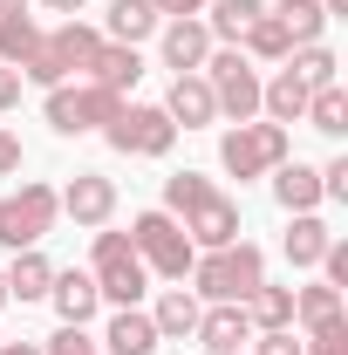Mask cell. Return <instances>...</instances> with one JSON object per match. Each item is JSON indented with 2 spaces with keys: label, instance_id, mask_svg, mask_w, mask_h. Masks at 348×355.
Returning <instances> with one entry per match:
<instances>
[{
  "label": "cell",
  "instance_id": "cell-1",
  "mask_svg": "<svg viewBox=\"0 0 348 355\" xmlns=\"http://www.w3.org/2000/svg\"><path fill=\"white\" fill-rule=\"evenodd\" d=\"M164 212L184 225V239L198 246V253H212V246H232L246 225H239V198H225L212 178L198 171H171L164 178Z\"/></svg>",
  "mask_w": 348,
  "mask_h": 355
},
{
  "label": "cell",
  "instance_id": "cell-2",
  "mask_svg": "<svg viewBox=\"0 0 348 355\" xmlns=\"http://www.w3.org/2000/svg\"><path fill=\"white\" fill-rule=\"evenodd\" d=\"M184 280H191V294H198L205 308H212V301H239V308H246V301H253V287L266 280V253L253 246V239H232V246L198 253Z\"/></svg>",
  "mask_w": 348,
  "mask_h": 355
},
{
  "label": "cell",
  "instance_id": "cell-3",
  "mask_svg": "<svg viewBox=\"0 0 348 355\" xmlns=\"http://www.w3.org/2000/svg\"><path fill=\"white\" fill-rule=\"evenodd\" d=\"M89 280H96L103 308H137V301L150 294V273H143V260H137L130 232L96 225V246H89Z\"/></svg>",
  "mask_w": 348,
  "mask_h": 355
},
{
  "label": "cell",
  "instance_id": "cell-4",
  "mask_svg": "<svg viewBox=\"0 0 348 355\" xmlns=\"http://www.w3.org/2000/svg\"><path fill=\"white\" fill-rule=\"evenodd\" d=\"M96 48H103V28H89L82 14L62 21V28H42V48H35V62L21 69V83H42V89L76 83V76H89Z\"/></svg>",
  "mask_w": 348,
  "mask_h": 355
},
{
  "label": "cell",
  "instance_id": "cell-5",
  "mask_svg": "<svg viewBox=\"0 0 348 355\" xmlns=\"http://www.w3.org/2000/svg\"><path fill=\"white\" fill-rule=\"evenodd\" d=\"M294 157V130L287 123H266V116H253V123H232V130L218 137V164H225V178H266L280 171Z\"/></svg>",
  "mask_w": 348,
  "mask_h": 355
},
{
  "label": "cell",
  "instance_id": "cell-6",
  "mask_svg": "<svg viewBox=\"0 0 348 355\" xmlns=\"http://www.w3.org/2000/svg\"><path fill=\"white\" fill-rule=\"evenodd\" d=\"M130 246H137V260H143V273H150V280H171V287H184V273L198 260V246L184 239V225H177L164 205H150V212L130 219Z\"/></svg>",
  "mask_w": 348,
  "mask_h": 355
},
{
  "label": "cell",
  "instance_id": "cell-7",
  "mask_svg": "<svg viewBox=\"0 0 348 355\" xmlns=\"http://www.w3.org/2000/svg\"><path fill=\"white\" fill-rule=\"evenodd\" d=\"M55 219H62L55 184L21 178V191H7V198H0V253H28V246H42L48 232H55Z\"/></svg>",
  "mask_w": 348,
  "mask_h": 355
},
{
  "label": "cell",
  "instance_id": "cell-8",
  "mask_svg": "<svg viewBox=\"0 0 348 355\" xmlns=\"http://www.w3.org/2000/svg\"><path fill=\"white\" fill-rule=\"evenodd\" d=\"M116 110H123V96H110V89L89 83V76L55 83V89H48V103H42V116H48V130H55V137H89V130H103Z\"/></svg>",
  "mask_w": 348,
  "mask_h": 355
},
{
  "label": "cell",
  "instance_id": "cell-9",
  "mask_svg": "<svg viewBox=\"0 0 348 355\" xmlns=\"http://www.w3.org/2000/svg\"><path fill=\"white\" fill-rule=\"evenodd\" d=\"M198 76L212 83V103H218L225 123H253V116H260V69H253L239 48H212Z\"/></svg>",
  "mask_w": 348,
  "mask_h": 355
},
{
  "label": "cell",
  "instance_id": "cell-10",
  "mask_svg": "<svg viewBox=\"0 0 348 355\" xmlns=\"http://www.w3.org/2000/svg\"><path fill=\"white\" fill-rule=\"evenodd\" d=\"M103 137H110L116 157H171L177 123L164 116V103H123V110L103 123Z\"/></svg>",
  "mask_w": 348,
  "mask_h": 355
},
{
  "label": "cell",
  "instance_id": "cell-11",
  "mask_svg": "<svg viewBox=\"0 0 348 355\" xmlns=\"http://www.w3.org/2000/svg\"><path fill=\"white\" fill-rule=\"evenodd\" d=\"M55 198H62V212L82 225V232H96V225L116 219V178H103V171H76Z\"/></svg>",
  "mask_w": 348,
  "mask_h": 355
},
{
  "label": "cell",
  "instance_id": "cell-12",
  "mask_svg": "<svg viewBox=\"0 0 348 355\" xmlns=\"http://www.w3.org/2000/svg\"><path fill=\"white\" fill-rule=\"evenodd\" d=\"M212 48L218 42H212V28H205L198 14H184V21H164V28H157V55H164L171 76H198Z\"/></svg>",
  "mask_w": 348,
  "mask_h": 355
},
{
  "label": "cell",
  "instance_id": "cell-13",
  "mask_svg": "<svg viewBox=\"0 0 348 355\" xmlns=\"http://www.w3.org/2000/svg\"><path fill=\"white\" fill-rule=\"evenodd\" d=\"M48 308L62 314V328H89V321L103 314V294H96L89 266H55V280H48Z\"/></svg>",
  "mask_w": 348,
  "mask_h": 355
},
{
  "label": "cell",
  "instance_id": "cell-14",
  "mask_svg": "<svg viewBox=\"0 0 348 355\" xmlns=\"http://www.w3.org/2000/svg\"><path fill=\"white\" fill-rule=\"evenodd\" d=\"M205 355H239L246 342H253V321H246V308L239 301H212V308L198 314V335H191Z\"/></svg>",
  "mask_w": 348,
  "mask_h": 355
},
{
  "label": "cell",
  "instance_id": "cell-15",
  "mask_svg": "<svg viewBox=\"0 0 348 355\" xmlns=\"http://www.w3.org/2000/svg\"><path fill=\"white\" fill-rule=\"evenodd\" d=\"M164 116H171L177 130H212V123H218L212 83H205V76H171V96H164Z\"/></svg>",
  "mask_w": 348,
  "mask_h": 355
},
{
  "label": "cell",
  "instance_id": "cell-16",
  "mask_svg": "<svg viewBox=\"0 0 348 355\" xmlns=\"http://www.w3.org/2000/svg\"><path fill=\"white\" fill-rule=\"evenodd\" d=\"M143 314H150L157 342H191V335H198V314H205V301H198L191 287H164V294H157V308H143Z\"/></svg>",
  "mask_w": 348,
  "mask_h": 355
},
{
  "label": "cell",
  "instance_id": "cell-17",
  "mask_svg": "<svg viewBox=\"0 0 348 355\" xmlns=\"http://www.w3.org/2000/svg\"><path fill=\"white\" fill-rule=\"evenodd\" d=\"M307 96H314V89L280 62L273 76H260V116H266V123H301V116H307Z\"/></svg>",
  "mask_w": 348,
  "mask_h": 355
},
{
  "label": "cell",
  "instance_id": "cell-18",
  "mask_svg": "<svg viewBox=\"0 0 348 355\" xmlns=\"http://www.w3.org/2000/svg\"><path fill=\"white\" fill-rule=\"evenodd\" d=\"M89 83H103L110 96H130L137 83H143V55L123 42H103L96 48V62H89Z\"/></svg>",
  "mask_w": 348,
  "mask_h": 355
},
{
  "label": "cell",
  "instance_id": "cell-19",
  "mask_svg": "<svg viewBox=\"0 0 348 355\" xmlns=\"http://www.w3.org/2000/svg\"><path fill=\"white\" fill-rule=\"evenodd\" d=\"M273 178V198H280V212H321V171L314 164H301V157H287Z\"/></svg>",
  "mask_w": 348,
  "mask_h": 355
},
{
  "label": "cell",
  "instance_id": "cell-20",
  "mask_svg": "<svg viewBox=\"0 0 348 355\" xmlns=\"http://www.w3.org/2000/svg\"><path fill=\"white\" fill-rule=\"evenodd\" d=\"M103 355H157V328L143 308H116L103 328Z\"/></svg>",
  "mask_w": 348,
  "mask_h": 355
},
{
  "label": "cell",
  "instance_id": "cell-21",
  "mask_svg": "<svg viewBox=\"0 0 348 355\" xmlns=\"http://www.w3.org/2000/svg\"><path fill=\"white\" fill-rule=\"evenodd\" d=\"M157 28H164V21H157L150 0H110V14H103V42H123V48L150 42Z\"/></svg>",
  "mask_w": 348,
  "mask_h": 355
},
{
  "label": "cell",
  "instance_id": "cell-22",
  "mask_svg": "<svg viewBox=\"0 0 348 355\" xmlns=\"http://www.w3.org/2000/svg\"><path fill=\"white\" fill-rule=\"evenodd\" d=\"M0 273H7V301H48L55 260H48L42 246H28V253H14V260L0 266Z\"/></svg>",
  "mask_w": 348,
  "mask_h": 355
},
{
  "label": "cell",
  "instance_id": "cell-23",
  "mask_svg": "<svg viewBox=\"0 0 348 355\" xmlns=\"http://www.w3.org/2000/svg\"><path fill=\"white\" fill-rule=\"evenodd\" d=\"M287 239H280V246H287V266H321V253H328V239H335V232H328V219H321V212H287Z\"/></svg>",
  "mask_w": 348,
  "mask_h": 355
},
{
  "label": "cell",
  "instance_id": "cell-24",
  "mask_svg": "<svg viewBox=\"0 0 348 355\" xmlns=\"http://www.w3.org/2000/svg\"><path fill=\"white\" fill-rule=\"evenodd\" d=\"M239 55H246L253 69H280V62L294 55V42H287V28H280L273 14H260V21H253V28L239 35Z\"/></svg>",
  "mask_w": 348,
  "mask_h": 355
},
{
  "label": "cell",
  "instance_id": "cell-25",
  "mask_svg": "<svg viewBox=\"0 0 348 355\" xmlns=\"http://www.w3.org/2000/svg\"><path fill=\"white\" fill-rule=\"evenodd\" d=\"M205 7H212V14H198V21H205L212 42H225V48H239V35L266 14V0H205Z\"/></svg>",
  "mask_w": 348,
  "mask_h": 355
},
{
  "label": "cell",
  "instance_id": "cell-26",
  "mask_svg": "<svg viewBox=\"0 0 348 355\" xmlns=\"http://www.w3.org/2000/svg\"><path fill=\"white\" fill-rule=\"evenodd\" d=\"M266 14L287 28V42H294V48H307V42H321V35H328V14H321V0H273Z\"/></svg>",
  "mask_w": 348,
  "mask_h": 355
},
{
  "label": "cell",
  "instance_id": "cell-27",
  "mask_svg": "<svg viewBox=\"0 0 348 355\" xmlns=\"http://www.w3.org/2000/svg\"><path fill=\"white\" fill-rule=\"evenodd\" d=\"M342 287H328V280H307L294 287V328H321V321H342Z\"/></svg>",
  "mask_w": 348,
  "mask_h": 355
},
{
  "label": "cell",
  "instance_id": "cell-28",
  "mask_svg": "<svg viewBox=\"0 0 348 355\" xmlns=\"http://www.w3.org/2000/svg\"><path fill=\"white\" fill-rule=\"evenodd\" d=\"M246 321H253V335H266V328H294V287L260 280L253 301H246Z\"/></svg>",
  "mask_w": 348,
  "mask_h": 355
},
{
  "label": "cell",
  "instance_id": "cell-29",
  "mask_svg": "<svg viewBox=\"0 0 348 355\" xmlns=\"http://www.w3.org/2000/svg\"><path fill=\"white\" fill-rule=\"evenodd\" d=\"M307 130H321V137H348V89L342 83H328V89H314L307 96V116H301Z\"/></svg>",
  "mask_w": 348,
  "mask_h": 355
},
{
  "label": "cell",
  "instance_id": "cell-30",
  "mask_svg": "<svg viewBox=\"0 0 348 355\" xmlns=\"http://www.w3.org/2000/svg\"><path fill=\"white\" fill-rule=\"evenodd\" d=\"M287 69H294V76H301L307 89L342 83V62H335V48H328V42H307V48H294V55H287Z\"/></svg>",
  "mask_w": 348,
  "mask_h": 355
},
{
  "label": "cell",
  "instance_id": "cell-31",
  "mask_svg": "<svg viewBox=\"0 0 348 355\" xmlns=\"http://www.w3.org/2000/svg\"><path fill=\"white\" fill-rule=\"evenodd\" d=\"M301 355H348V314H342V321H321V328H307Z\"/></svg>",
  "mask_w": 348,
  "mask_h": 355
},
{
  "label": "cell",
  "instance_id": "cell-32",
  "mask_svg": "<svg viewBox=\"0 0 348 355\" xmlns=\"http://www.w3.org/2000/svg\"><path fill=\"white\" fill-rule=\"evenodd\" d=\"M42 355H103V342H96L89 328H55L42 342Z\"/></svg>",
  "mask_w": 348,
  "mask_h": 355
},
{
  "label": "cell",
  "instance_id": "cell-33",
  "mask_svg": "<svg viewBox=\"0 0 348 355\" xmlns=\"http://www.w3.org/2000/svg\"><path fill=\"white\" fill-rule=\"evenodd\" d=\"M246 349L253 355H301V335H294V328H266V335H253Z\"/></svg>",
  "mask_w": 348,
  "mask_h": 355
},
{
  "label": "cell",
  "instance_id": "cell-34",
  "mask_svg": "<svg viewBox=\"0 0 348 355\" xmlns=\"http://www.w3.org/2000/svg\"><path fill=\"white\" fill-rule=\"evenodd\" d=\"M321 198L348 205V157H328V164H321Z\"/></svg>",
  "mask_w": 348,
  "mask_h": 355
},
{
  "label": "cell",
  "instance_id": "cell-35",
  "mask_svg": "<svg viewBox=\"0 0 348 355\" xmlns=\"http://www.w3.org/2000/svg\"><path fill=\"white\" fill-rule=\"evenodd\" d=\"M321 280H328V287H348V239H328V253H321Z\"/></svg>",
  "mask_w": 348,
  "mask_h": 355
},
{
  "label": "cell",
  "instance_id": "cell-36",
  "mask_svg": "<svg viewBox=\"0 0 348 355\" xmlns=\"http://www.w3.org/2000/svg\"><path fill=\"white\" fill-rule=\"evenodd\" d=\"M14 171H21V137L0 123V178H14Z\"/></svg>",
  "mask_w": 348,
  "mask_h": 355
},
{
  "label": "cell",
  "instance_id": "cell-37",
  "mask_svg": "<svg viewBox=\"0 0 348 355\" xmlns=\"http://www.w3.org/2000/svg\"><path fill=\"white\" fill-rule=\"evenodd\" d=\"M157 21H184V14H205V0H150Z\"/></svg>",
  "mask_w": 348,
  "mask_h": 355
},
{
  "label": "cell",
  "instance_id": "cell-38",
  "mask_svg": "<svg viewBox=\"0 0 348 355\" xmlns=\"http://www.w3.org/2000/svg\"><path fill=\"white\" fill-rule=\"evenodd\" d=\"M14 103H21V76H14V69H7V62H0V116H7V110H14Z\"/></svg>",
  "mask_w": 348,
  "mask_h": 355
},
{
  "label": "cell",
  "instance_id": "cell-39",
  "mask_svg": "<svg viewBox=\"0 0 348 355\" xmlns=\"http://www.w3.org/2000/svg\"><path fill=\"white\" fill-rule=\"evenodd\" d=\"M35 7H42V14H62V21H76L89 0H35Z\"/></svg>",
  "mask_w": 348,
  "mask_h": 355
},
{
  "label": "cell",
  "instance_id": "cell-40",
  "mask_svg": "<svg viewBox=\"0 0 348 355\" xmlns=\"http://www.w3.org/2000/svg\"><path fill=\"white\" fill-rule=\"evenodd\" d=\"M0 355H42V342H0Z\"/></svg>",
  "mask_w": 348,
  "mask_h": 355
},
{
  "label": "cell",
  "instance_id": "cell-41",
  "mask_svg": "<svg viewBox=\"0 0 348 355\" xmlns=\"http://www.w3.org/2000/svg\"><path fill=\"white\" fill-rule=\"evenodd\" d=\"M0 308H7V273H0Z\"/></svg>",
  "mask_w": 348,
  "mask_h": 355
},
{
  "label": "cell",
  "instance_id": "cell-42",
  "mask_svg": "<svg viewBox=\"0 0 348 355\" xmlns=\"http://www.w3.org/2000/svg\"><path fill=\"white\" fill-rule=\"evenodd\" d=\"M0 342H7V335H0Z\"/></svg>",
  "mask_w": 348,
  "mask_h": 355
},
{
  "label": "cell",
  "instance_id": "cell-43",
  "mask_svg": "<svg viewBox=\"0 0 348 355\" xmlns=\"http://www.w3.org/2000/svg\"><path fill=\"white\" fill-rule=\"evenodd\" d=\"M239 355H246V349H239Z\"/></svg>",
  "mask_w": 348,
  "mask_h": 355
}]
</instances>
